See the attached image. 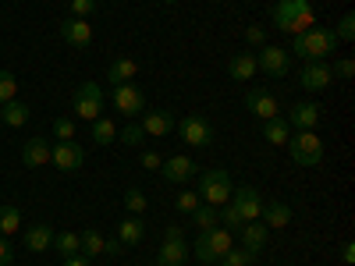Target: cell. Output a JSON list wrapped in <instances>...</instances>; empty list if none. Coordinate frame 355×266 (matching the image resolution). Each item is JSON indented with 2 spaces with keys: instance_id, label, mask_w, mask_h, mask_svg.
I'll use <instances>...</instances> for the list:
<instances>
[{
  "instance_id": "cell-1",
  "label": "cell",
  "mask_w": 355,
  "mask_h": 266,
  "mask_svg": "<svg viewBox=\"0 0 355 266\" xmlns=\"http://www.w3.org/2000/svg\"><path fill=\"white\" fill-rule=\"evenodd\" d=\"M334 46H338L334 28L313 25V28H306V33L291 36V50H288V53H295V57L306 64V61H327V57L334 53Z\"/></svg>"
},
{
  "instance_id": "cell-2",
  "label": "cell",
  "mask_w": 355,
  "mask_h": 266,
  "mask_svg": "<svg viewBox=\"0 0 355 266\" xmlns=\"http://www.w3.org/2000/svg\"><path fill=\"white\" fill-rule=\"evenodd\" d=\"M270 18L277 25V33H284V36H299V33H306V28L316 25V15H313L309 0H277V4L270 8Z\"/></svg>"
},
{
  "instance_id": "cell-3",
  "label": "cell",
  "mask_w": 355,
  "mask_h": 266,
  "mask_svg": "<svg viewBox=\"0 0 355 266\" xmlns=\"http://www.w3.org/2000/svg\"><path fill=\"white\" fill-rule=\"evenodd\" d=\"M234 249V234L227 231V227H210V231H199V238H196V245H192V256L199 259V263H217V259H224L227 252Z\"/></svg>"
},
{
  "instance_id": "cell-4",
  "label": "cell",
  "mask_w": 355,
  "mask_h": 266,
  "mask_svg": "<svg viewBox=\"0 0 355 266\" xmlns=\"http://www.w3.org/2000/svg\"><path fill=\"white\" fill-rule=\"evenodd\" d=\"M231 174L224 170V167H214V170H202L199 174V199L206 202V206H217V210H220V206H227L231 202Z\"/></svg>"
},
{
  "instance_id": "cell-5",
  "label": "cell",
  "mask_w": 355,
  "mask_h": 266,
  "mask_svg": "<svg viewBox=\"0 0 355 266\" xmlns=\"http://www.w3.org/2000/svg\"><path fill=\"white\" fill-rule=\"evenodd\" d=\"M288 153H291V163H299V167H316V163L323 160V142H320L316 132H291Z\"/></svg>"
},
{
  "instance_id": "cell-6",
  "label": "cell",
  "mask_w": 355,
  "mask_h": 266,
  "mask_svg": "<svg viewBox=\"0 0 355 266\" xmlns=\"http://www.w3.org/2000/svg\"><path fill=\"white\" fill-rule=\"evenodd\" d=\"M174 128H178V139H182L185 145H192V150H206V145H214V139H217L214 125L206 121L202 114H189V117H182V121H178Z\"/></svg>"
},
{
  "instance_id": "cell-7",
  "label": "cell",
  "mask_w": 355,
  "mask_h": 266,
  "mask_svg": "<svg viewBox=\"0 0 355 266\" xmlns=\"http://www.w3.org/2000/svg\"><path fill=\"white\" fill-rule=\"evenodd\" d=\"M75 117L78 121H96V117H103V89L100 82H82L75 89Z\"/></svg>"
},
{
  "instance_id": "cell-8",
  "label": "cell",
  "mask_w": 355,
  "mask_h": 266,
  "mask_svg": "<svg viewBox=\"0 0 355 266\" xmlns=\"http://www.w3.org/2000/svg\"><path fill=\"white\" fill-rule=\"evenodd\" d=\"M256 68L266 75V78H284L288 68H291V53L284 46H274V43H266L256 50Z\"/></svg>"
},
{
  "instance_id": "cell-9",
  "label": "cell",
  "mask_w": 355,
  "mask_h": 266,
  "mask_svg": "<svg viewBox=\"0 0 355 266\" xmlns=\"http://www.w3.org/2000/svg\"><path fill=\"white\" fill-rule=\"evenodd\" d=\"M110 100H114V107L121 110L128 121L132 117H139L142 110H146V96H142V89L135 85V82H125V85H110Z\"/></svg>"
},
{
  "instance_id": "cell-10",
  "label": "cell",
  "mask_w": 355,
  "mask_h": 266,
  "mask_svg": "<svg viewBox=\"0 0 355 266\" xmlns=\"http://www.w3.org/2000/svg\"><path fill=\"white\" fill-rule=\"evenodd\" d=\"M189 252H192V245H185L182 227H167V238H164V245H160L153 266H182V263L189 259Z\"/></svg>"
},
{
  "instance_id": "cell-11",
  "label": "cell",
  "mask_w": 355,
  "mask_h": 266,
  "mask_svg": "<svg viewBox=\"0 0 355 266\" xmlns=\"http://www.w3.org/2000/svg\"><path fill=\"white\" fill-rule=\"evenodd\" d=\"M231 206H234V210H239V217L249 224V220H259V213H263V195H259V188H252V185L231 188Z\"/></svg>"
},
{
  "instance_id": "cell-12",
  "label": "cell",
  "mask_w": 355,
  "mask_h": 266,
  "mask_svg": "<svg viewBox=\"0 0 355 266\" xmlns=\"http://www.w3.org/2000/svg\"><path fill=\"white\" fill-rule=\"evenodd\" d=\"M245 107H249L252 117H259V121H274V117H281L277 96L270 93V89H249V93H245Z\"/></svg>"
},
{
  "instance_id": "cell-13",
  "label": "cell",
  "mask_w": 355,
  "mask_h": 266,
  "mask_svg": "<svg viewBox=\"0 0 355 266\" xmlns=\"http://www.w3.org/2000/svg\"><path fill=\"white\" fill-rule=\"evenodd\" d=\"M284 121H288V128H295V132H313V128L320 125V103H313V100L291 103Z\"/></svg>"
},
{
  "instance_id": "cell-14",
  "label": "cell",
  "mask_w": 355,
  "mask_h": 266,
  "mask_svg": "<svg viewBox=\"0 0 355 266\" xmlns=\"http://www.w3.org/2000/svg\"><path fill=\"white\" fill-rule=\"evenodd\" d=\"M331 82H334V75H331L327 61H306L302 71H299V85L306 93H320V89H327Z\"/></svg>"
},
{
  "instance_id": "cell-15",
  "label": "cell",
  "mask_w": 355,
  "mask_h": 266,
  "mask_svg": "<svg viewBox=\"0 0 355 266\" xmlns=\"http://www.w3.org/2000/svg\"><path fill=\"white\" fill-rule=\"evenodd\" d=\"M50 163H53L57 170L71 174V170H78V167L85 163V150H82L78 142H57L53 150H50Z\"/></svg>"
},
{
  "instance_id": "cell-16",
  "label": "cell",
  "mask_w": 355,
  "mask_h": 266,
  "mask_svg": "<svg viewBox=\"0 0 355 266\" xmlns=\"http://www.w3.org/2000/svg\"><path fill=\"white\" fill-rule=\"evenodd\" d=\"M61 39L68 43V46H75V50H85L89 43H93V25H89L85 18H64L61 21Z\"/></svg>"
},
{
  "instance_id": "cell-17",
  "label": "cell",
  "mask_w": 355,
  "mask_h": 266,
  "mask_svg": "<svg viewBox=\"0 0 355 266\" xmlns=\"http://www.w3.org/2000/svg\"><path fill=\"white\" fill-rule=\"evenodd\" d=\"M160 170H164V177H167L171 185H189L199 167H196L185 153H178V157H167V160L160 163Z\"/></svg>"
},
{
  "instance_id": "cell-18",
  "label": "cell",
  "mask_w": 355,
  "mask_h": 266,
  "mask_svg": "<svg viewBox=\"0 0 355 266\" xmlns=\"http://www.w3.org/2000/svg\"><path fill=\"white\" fill-rule=\"evenodd\" d=\"M139 125H142L146 139H164V135L174 132V117L167 110H142V121Z\"/></svg>"
},
{
  "instance_id": "cell-19",
  "label": "cell",
  "mask_w": 355,
  "mask_h": 266,
  "mask_svg": "<svg viewBox=\"0 0 355 266\" xmlns=\"http://www.w3.org/2000/svg\"><path fill=\"white\" fill-rule=\"evenodd\" d=\"M50 150H53V145L43 139V135H33V139H28L25 145H21V163L25 167H46L50 163Z\"/></svg>"
},
{
  "instance_id": "cell-20",
  "label": "cell",
  "mask_w": 355,
  "mask_h": 266,
  "mask_svg": "<svg viewBox=\"0 0 355 266\" xmlns=\"http://www.w3.org/2000/svg\"><path fill=\"white\" fill-rule=\"evenodd\" d=\"M227 75L234 78V82H249V78H256L259 75V68H256V53H234L231 61H227Z\"/></svg>"
},
{
  "instance_id": "cell-21",
  "label": "cell",
  "mask_w": 355,
  "mask_h": 266,
  "mask_svg": "<svg viewBox=\"0 0 355 266\" xmlns=\"http://www.w3.org/2000/svg\"><path fill=\"white\" fill-rule=\"evenodd\" d=\"M142 238H146V224H142L139 217L128 213L121 224H117V242H121V249H135Z\"/></svg>"
},
{
  "instance_id": "cell-22",
  "label": "cell",
  "mask_w": 355,
  "mask_h": 266,
  "mask_svg": "<svg viewBox=\"0 0 355 266\" xmlns=\"http://www.w3.org/2000/svg\"><path fill=\"white\" fill-rule=\"evenodd\" d=\"M239 231H242V245H245L249 252L266 249V238H270V227H266L263 220H249V224H242Z\"/></svg>"
},
{
  "instance_id": "cell-23",
  "label": "cell",
  "mask_w": 355,
  "mask_h": 266,
  "mask_svg": "<svg viewBox=\"0 0 355 266\" xmlns=\"http://www.w3.org/2000/svg\"><path fill=\"white\" fill-rule=\"evenodd\" d=\"M259 220L266 224V227H288L291 224V206L288 202H281V199H274V202H263V213H259Z\"/></svg>"
},
{
  "instance_id": "cell-24",
  "label": "cell",
  "mask_w": 355,
  "mask_h": 266,
  "mask_svg": "<svg viewBox=\"0 0 355 266\" xmlns=\"http://www.w3.org/2000/svg\"><path fill=\"white\" fill-rule=\"evenodd\" d=\"M139 75V61H132V57H117V61L107 68V85H125Z\"/></svg>"
},
{
  "instance_id": "cell-25",
  "label": "cell",
  "mask_w": 355,
  "mask_h": 266,
  "mask_svg": "<svg viewBox=\"0 0 355 266\" xmlns=\"http://www.w3.org/2000/svg\"><path fill=\"white\" fill-rule=\"evenodd\" d=\"M25 249L28 252H46V249H53V231H50V224H33L25 231Z\"/></svg>"
},
{
  "instance_id": "cell-26",
  "label": "cell",
  "mask_w": 355,
  "mask_h": 266,
  "mask_svg": "<svg viewBox=\"0 0 355 266\" xmlns=\"http://www.w3.org/2000/svg\"><path fill=\"white\" fill-rule=\"evenodd\" d=\"M263 139L270 142V145H288L291 128H288L284 117H274V121H263Z\"/></svg>"
},
{
  "instance_id": "cell-27",
  "label": "cell",
  "mask_w": 355,
  "mask_h": 266,
  "mask_svg": "<svg viewBox=\"0 0 355 266\" xmlns=\"http://www.w3.org/2000/svg\"><path fill=\"white\" fill-rule=\"evenodd\" d=\"M53 249L61 252L64 259L78 256V252H82V238H78V231H61V234H53Z\"/></svg>"
},
{
  "instance_id": "cell-28",
  "label": "cell",
  "mask_w": 355,
  "mask_h": 266,
  "mask_svg": "<svg viewBox=\"0 0 355 266\" xmlns=\"http://www.w3.org/2000/svg\"><path fill=\"white\" fill-rule=\"evenodd\" d=\"M189 217H192V224H196L199 231H210V227H217V224H220V210H217V206H206V202H202V206H196V210H192Z\"/></svg>"
},
{
  "instance_id": "cell-29",
  "label": "cell",
  "mask_w": 355,
  "mask_h": 266,
  "mask_svg": "<svg viewBox=\"0 0 355 266\" xmlns=\"http://www.w3.org/2000/svg\"><path fill=\"white\" fill-rule=\"evenodd\" d=\"M78 238H82V256H89V259L107 252V238H103L100 231H93V227H89V231H82Z\"/></svg>"
},
{
  "instance_id": "cell-30",
  "label": "cell",
  "mask_w": 355,
  "mask_h": 266,
  "mask_svg": "<svg viewBox=\"0 0 355 266\" xmlns=\"http://www.w3.org/2000/svg\"><path fill=\"white\" fill-rule=\"evenodd\" d=\"M0 110H4V125H11V128H21V125L28 121V114H33L21 100H11V103H4Z\"/></svg>"
},
{
  "instance_id": "cell-31",
  "label": "cell",
  "mask_w": 355,
  "mask_h": 266,
  "mask_svg": "<svg viewBox=\"0 0 355 266\" xmlns=\"http://www.w3.org/2000/svg\"><path fill=\"white\" fill-rule=\"evenodd\" d=\"M93 142H96V145L117 142V125L110 121V117H96V121H93Z\"/></svg>"
},
{
  "instance_id": "cell-32",
  "label": "cell",
  "mask_w": 355,
  "mask_h": 266,
  "mask_svg": "<svg viewBox=\"0 0 355 266\" xmlns=\"http://www.w3.org/2000/svg\"><path fill=\"white\" fill-rule=\"evenodd\" d=\"M15 231H21V213L15 206H0V238H8Z\"/></svg>"
},
{
  "instance_id": "cell-33",
  "label": "cell",
  "mask_w": 355,
  "mask_h": 266,
  "mask_svg": "<svg viewBox=\"0 0 355 266\" xmlns=\"http://www.w3.org/2000/svg\"><path fill=\"white\" fill-rule=\"evenodd\" d=\"M117 142H125V145H142V142H146V132H142V125L135 121V117H132L121 132H117Z\"/></svg>"
},
{
  "instance_id": "cell-34",
  "label": "cell",
  "mask_w": 355,
  "mask_h": 266,
  "mask_svg": "<svg viewBox=\"0 0 355 266\" xmlns=\"http://www.w3.org/2000/svg\"><path fill=\"white\" fill-rule=\"evenodd\" d=\"M146 206H150V202H146V192H142V188H128V192H125V210H128L132 217H142Z\"/></svg>"
},
{
  "instance_id": "cell-35",
  "label": "cell",
  "mask_w": 355,
  "mask_h": 266,
  "mask_svg": "<svg viewBox=\"0 0 355 266\" xmlns=\"http://www.w3.org/2000/svg\"><path fill=\"white\" fill-rule=\"evenodd\" d=\"M18 100V78L11 71H0V107Z\"/></svg>"
},
{
  "instance_id": "cell-36",
  "label": "cell",
  "mask_w": 355,
  "mask_h": 266,
  "mask_svg": "<svg viewBox=\"0 0 355 266\" xmlns=\"http://www.w3.org/2000/svg\"><path fill=\"white\" fill-rule=\"evenodd\" d=\"M220 266H252L256 263V252H249V249H231L224 259H217Z\"/></svg>"
},
{
  "instance_id": "cell-37",
  "label": "cell",
  "mask_w": 355,
  "mask_h": 266,
  "mask_svg": "<svg viewBox=\"0 0 355 266\" xmlns=\"http://www.w3.org/2000/svg\"><path fill=\"white\" fill-rule=\"evenodd\" d=\"M334 36H338V43H352V39H355V15H352V11L341 15V21H338V28H334Z\"/></svg>"
},
{
  "instance_id": "cell-38",
  "label": "cell",
  "mask_w": 355,
  "mask_h": 266,
  "mask_svg": "<svg viewBox=\"0 0 355 266\" xmlns=\"http://www.w3.org/2000/svg\"><path fill=\"white\" fill-rule=\"evenodd\" d=\"M53 139H57V142H75V121H71V117L53 121Z\"/></svg>"
},
{
  "instance_id": "cell-39",
  "label": "cell",
  "mask_w": 355,
  "mask_h": 266,
  "mask_svg": "<svg viewBox=\"0 0 355 266\" xmlns=\"http://www.w3.org/2000/svg\"><path fill=\"white\" fill-rule=\"evenodd\" d=\"M174 206H178V213H192L196 206H202V199H199V192H178Z\"/></svg>"
},
{
  "instance_id": "cell-40",
  "label": "cell",
  "mask_w": 355,
  "mask_h": 266,
  "mask_svg": "<svg viewBox=\"0 0 355 266\" xmlns=\"http://www.w3.org/2000/svg\"><path fill=\"white\" fill-rule=\"evenodd\" d=\"M245 220L239 217V210H234V206L227 202V206H220V227H227V231H239Z\"/></svg>"
},
{
  "instance_id": "cell-41",
  "label": "cell",
  "mask_w": 355,
  "mask_h": 266,
  "mask_svg": "<svg viewBox=\"0 0 355 266\" xmlns=\"http://www.w3.org/2000/svg\"><path fill=\"white\" fill-rule=\"evenodd\" d=\"M245 43H249V50L266 46V28H263V25H249V28H245Z\"/></svg>"
},
{
  "instance_id": "cell-42",
  "label": "cell",
  "mask_w": 355,
  "mask_h": 266,
  "mask_svg": "<svg viewBox=\"0 0 355 266\" xmlns=\"http://www.w3.org/2000/svg\"><path fill=\"white\" fill-rule=\"evenodd\" d=\"M96 15V0H71V18H89Z\"/></svg>"
},
{
  "instance_id": "cell-43",
  "label": "cell",
  "mask_w": 355,
  "mask_h": 266,
  "mask_svg": "<svg viewBox=\"0 0 355 266\" xmlns=\"http://www.w3.org/2000/svg\"><path fill=\"white\" fill-rule=\"evenodd\" d=\"M331 75H338V78H352V75H355V61H352V57H341V61H334Z\"/></svg>"
},
{
  "instance_id": "cell-44",
  "label": "cell",
  "mask_w": 355,
  "mask_h": 266,
  "mask_svg": "<svg viewBox=\"0 0 355 266\" xmlns=\"http://www.w3.org/2000/svg\"><path fill=\"white\" fill-rule=\"evenodd\" d=\"M160 163H164L160 153H153V150H146V153H142V167H146V170H160Z\"/></svg>"
},
{
  "instance_id": "cell-45",
  "label": "cell",
  "mask_w": 355,
  "mask_h": 266,
  "mask_svg": "<svg viewBox=\"0 0 355 266\" xmlns=\"http://www.w3.org/2000/svg\"><path fill=\"white\" fill-rule=\"evenodd\" d=\"M15 259V252H11V245H8V238H0V266H8Z\"/></svg>"
},
{
  "instance_id": "cell-46",
  "label": "cell",
  "mask_w": 355,
  "mask_h": 266,
  "mask_svg": "<svg viewBox=\"0 0 355 266\" xmlns=\"http://www.w3.org/2000/svg\"><path fill=\"white\" fill-rule=\"evenodd\" d=\"M64 266H93V263H89V256H71V259H64Z\"/></svg>"
},
{
  "instance_id": "cell-47",
  "label": "cell",
  "mask_w": 355,
  "mask_h": 266,
  "mask_svg": "<svg viewBox=\"0 0 355 266\" xmlns=\"http://www.w3.org/2000/svg\"><path fill=\"white\" fill-rule=\"evenodd\" d=\"M341 259H345L348 266L355 263V245H352V242H348V245H341Z\"/></svg>"
},
{
  "instance_id": "cell-48",
  "label": "cell",
  "mask_w": 355,
  "mask_h": 266,
  "mask_svg": "<svg viewBox=\"0 0 355 266\" xmlns=\"http://www.w3.org/2000/svg\"><path fill=\"white\" fill-rule=\"evenodd\" d=\"M0 125H4V110H0Z\"/></svg>"
},
{
  "instance_id": "cell-49",
  "label": "cell",
  "mask_w": 355,
  "mask_h": 266,
  "mask_svg": "<svg viewBox=\"0 0 355 266\" xmlns=\"http://www.w3.org/2000/svg\"><path fill=\"white\" fill-rule=\"evenodd\" d=\"M164 4H178V0H164Z\"/></svg>"
}]
</instances>
